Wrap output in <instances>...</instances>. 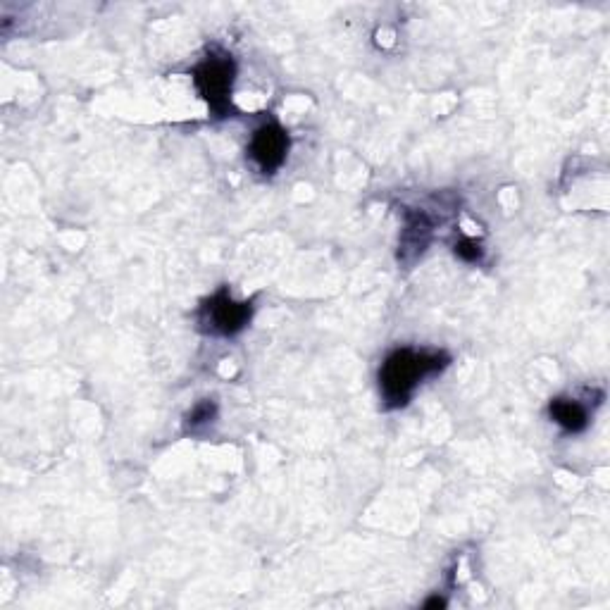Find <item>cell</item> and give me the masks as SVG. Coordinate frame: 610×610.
<instances>
[{
  "label": "cell",
  "mask_w": 610,
  "mask_h": 610,
  "mask_svg": "<svg viewBox=\"0 0 610 610\" xmlns=\"http://www.w3.org/2000/svg\"><path fill=\"white\" fill-rule=\"evenodd\" d=\"M248 155L260 172L275 174L289 155V134L277 122L260 124L248 143Z\"/></svg>",
  "instance_id": "4"
},
{
  "label": "cell",
  "mask_w": 610,
  "mask_h": 610,
  "mask_svg": "<svg viewBox=\"0 0 610 610\" xmlns=\"http://www.w3.org/2000/svg\"><path fill=\"white\" fill-rule=\"evenodd\" d=\"M456 253L463 260H468V263H479V260H482V255H484V248L479 246L475 239H463L456 244Z\"/></svg>",
  "instance_id": "8"
},
{
  "label": "cell",
  "mask_w": 610,
  "mask_h": 610,
  "mask_svg": "<svg viewBox=\"0 0 610 610\" xmlns=\"http://www.w3.org/2000/svg\"><path fill=\"white\" fill-rule=\"evenodd\" d=\"M251 303L234 301L227 289H220L208 301H203L201 310H198V325L205 334L213 336H234L241 329H246L251 322Z\"/></svg>",
  "instance_id": "3"
},
{
  "label": "cell",
  "mask_w": 610,
  "mask_h": 610,
  "mask_svg": "<svg viewBox=\"0 0 610 610\" xmlns=\"http://www.w3.org/2000/svg\"><path fill=\"white\" fill-rule=\"evenodd\" d=\"M217 415V406L213 401H201L198 406L191 410L189 415H186V429H191V432H196L198 427L210 425V422L215 420Z\"/></svg>",
  "instance_id": "7"
},
{
  "label": "cell",
  "mask_w": 610,
  "mask_h": 610,
  "mask_svg": "<svg viewBox=\"0 0 610 610\" xmlns=\"http://www.w3.org/2000/svg\"><path fill=\"white\" fill-rule=\"evenodd\" d=\"M448 365L444 351H417V348H396L379 370V389L387 408H403L413 398L422 382L439 375Z\"/></svg>",
  "instance_id": "1"
},
{
  "label": "cell",
  "mask_w": 610,
  "mask_h": 610,
  "mask_svg": "<svg viewBox=\"0 0 610 610\" xmlns=\"http://www.w3.org/2000/svg\"><path fill=\"white\" fill-rule=\"evenodd\" d=\"M434 232V222L422 213V210H415V213H406V227H403L401 236V253L398 258L403 260H415L417 255H422L427 251L429 241H432Z\"/></svg>",
  "instance_id": "5"
},
{
  "label": "cell",
  "mask_w": 610,
  "mask_h": 610,
  "mask_svg": "<svg viewBox=\"0 0 610 610\" xmlns=\"http://www.w3.org/2000/svg\"><path fill=\"white\" fill-rule=\"evenodd\" d=\"M234 74L236 65L227 53H210L194 70L196 89L215 117H227L232 112Z\"/></svg>",
  "instance_id": "2"
},
{
  "label": "cell",
  "mask_w": 610,
  "mask_h": 610,
  "mask_svg": "<svg viewBox=\"0 0 610 610\" xmlns=\"http://www.w3.org/2000/svg\"><path fill=\"white\" fill-rule=\"evenodd\" d=\"M437 606H439V608L444 606V601H441V599H432V601H427V608H437Z\"/></svg>",
  "instance_id": "9"
},
{
  "label": "cell",
  "mask_w": 610,
  "mask_h": 610,
  "mask_svg": "<svg viewBox=\"0 0 610 610\" xmlns=\"http://www.w3.org/2000/svg\"><path fill=\"white\" fill-rule=\"evenodd\" d=\"M549 413L551 420L568 434H580L589 425V408L577 398H553Z\"/></svg>",
  "instance_id": "6"
}]
</instances>
